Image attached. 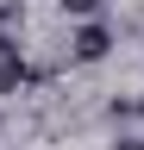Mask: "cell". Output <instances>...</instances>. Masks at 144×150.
Here are the masks:
<instances>
[{
	"instance_id": "cell-2",
	"label": "cell",
	"mask_w": 144,
	"mask_h": 150,
	"mask_svg": "<svg viewBox=\"0 0 144 150\" xmlns=\"http://www.w3.org/2000/svg\"><path fill=\"white\" fill-rule=\"evenodd\" d=\"M25 81H31V63L19 56V44H13V38L0 31V94H19Z\"/></svg>"
},
{
	"instance_id": "cell-5",
	"label": "cell",
	"mask_w": 144,
	"mask_h": 150,
	"mask_svg": "<svg viewBox=\"0 0 144 150\" xmlns=\"http://www.w3.org/2000/svg\"><path fill=\"white\" fill-rule=\"evenodd\" d=\"M113 150H144V138H119V144H113Z\"/></svg>"
},
{
	"instance_id": "cell-4",
	"label": "cell",
	"mask_w": 144,
	"mask_h": 150,
	"mask_svg": "<svg viewBox=\"0 0 144 150\" xmlns=\"http://www.w3.org/2000/svg\"><path fill=\"white\" fill-rule=\"evenodd\" d=\"M19 19V0H0V25H13Z\"/></svg>"
},
{
	"instance_id": "cell-6",
	"label": "cell",
	"mask_w": 144,
	"mask_h": 150,
	"mask_svg": "<svg viewBox=\"0 0 144 150\" xmlns=\"http://www.w3.org/2000/svg\"><path fill=\"white\" fill-rule=\"evenodd\" d=\"M138 112H144V100H138Z\"/></svg>"
},
{
	"instance_id": "cell-3",
	"label": "cell",
	"mask_w": 144,
	"mask_h": 150,
	"mask_svg": "<svg viewBox=\"0 0 144 150\" xmlns=\"http://www.w3.org/2000/svg\"><path fill=\"white\" fill-rule=\"evenodd\" d=\"M63 13H69V19H94V13H100V0H63Z\"/></svg>"
},
{
	"instance_id": "cell-1",
	"label": "cell",
	"mask_w": 144,
	"mask_h": 150,
	"mask_svg": "<svg viewBox=\"0 0 144 150\" xmlns=\"http://www.w3.org/2000/svg\"><path fill=\"white\" fill-rule=\"evenodd\" d=\"M106 50H113V31H106L100 19H82V31L69 38V56H75V63H100Z\"/></svg>"
}]
</instances>
